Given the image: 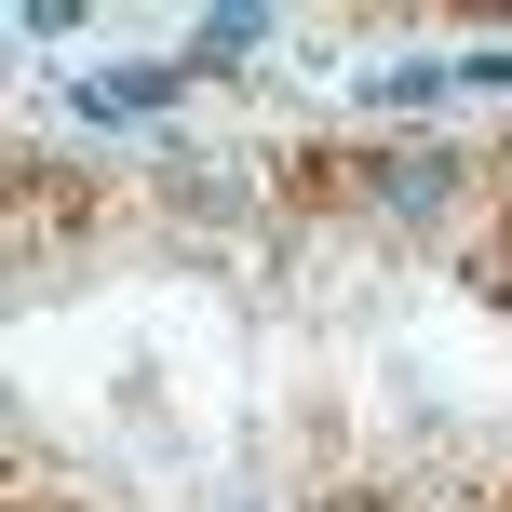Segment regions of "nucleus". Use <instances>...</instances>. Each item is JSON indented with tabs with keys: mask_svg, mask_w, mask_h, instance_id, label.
I'll return each mask as SVG.
<instances>
[{
	"mask_svg": "<svg viewBox=\"0 0 512 512\" xmlns=\"http://www.w3.org/2000/svg\"><path fill=\"white\" fill-rule=\"evenodd\" d=\"M378 203L418 230V216H445V203H459V162H445V149H418V162H378Z\"/></svg>",
	"mask_w": 512,
	"mask_h": 512,
	"instance_id": "nucleus-1",
	"label": "nucleus"
},
{
	"mask_svg": "<svg viewBox=\"0 0 512 512\" xmlns=\"http://www.w3.org/2000/svg\"><path fill=\"white\" fill-rule=\"evenodd\" d=\"M176 81H189V68H95L81 108H95V122H149V108H176Z\"/></svg>",
	"mask_w": 512,
	"mask_h": 512,
	"instance_id": "nucleus-2",
	"label": "nucleus"
},
{
	"mask_svg": "<svg viewBox=\"0 0 512 512\" xmlns=\"http://www.w3.org/2000/svg\"><path fill=\"white\" fill-rule=\"evenodd\" d=\"M432 95H459V68H445V54H405V68L364 81V108H432Z\"/></svg>",
	"mask_w": 512,
	"mask_h": 512,
	"instance_id": "nucleus-3",
	"label": "nucleus"
},
{
	"mask_svg": "<svg viewBox=\"0 0 512 512\" xmlns=\"http://www.w3.org/2000/svg\"><path fill=\"white\" fill-rule=\"evenodd\" d=\"M270 41V14H256V0H216L203 14V54H189V68H230V54H256Z\"/></svg>",
	"mask_w": 512,
	"mask_h": 512,
	"instance_id": "nucleus-4",
	"label": "nucleus"
},
{
	"mask_svg": "<svg viewBox=\"0 0 512 512\" xmlns=\"http://www.w3.org/2000/svg\"><path fill=\"white\" fill-rule=\"evenodd\" d=\"M459 95H512V54H459Z\"/></svg>",
	"mask_w": 512,
	"mask_h": 512,
	"instance_id": "nucleus-5",
	"label": "nucleus"
}]
</instances>
